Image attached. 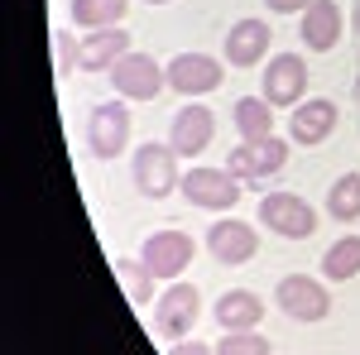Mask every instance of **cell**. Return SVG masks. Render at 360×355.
I'll return each instance as SVG.
<instances>
[{
  "label": "cell",
  "instance_id": "obj_1",
  "mask_svg": "<svg viewBox=\"0 0 360 355\" xmlns=\"http://www.w3.org/2000/svg\"><path fill=\"white\" fill-rule=\"evenodd\" d=\"M130 178H135V188L149 197V202H164L168 192L183 188V173H178V154H173V144H154V139H144L135 154H130Z\"/></svg>",
  "mask_w": 360,
  "mask_h": 355
},
{
  "label": "cell",
  "instance_id": "obj_2",
  "mask_svg": "<svg viewBox=\"0 0 360 355\" xmlns=\"http://www.w3.org/2000/svg\"><path fill=\"white\" fill-rule=\"evenodd\" d=\"M197 317H202V293H197V283L173 278L164 288V298L154 302V331H159L164 341H188L193 327H197Z\"/></svg>",
  "mask_w": 360,
  "mask_h": 355
},
{
  "label": "cell",
  "instance_id": "obj_3",
  "mask_svg": "<svg viewBox=\"0 0 360 355\" xmlns=\"http://www.w3.org/2000/svg\"><path fill=\"white\" fill-rule=\"evenodd\" d=\"M106 77H111V86H115V96H120V101H154V96L168 86V67L159 63V58L135 53V49H130V53L120 58Z\"/></svg>",
  "mask_w": 360,
  "mask_h": 355
},
{
  "label": "cell",
  "instance_id": "obj_4",
  "mask_svg": "<svg viewBox=\"0 0 360 355\" xmlns=\"http://www.w3.org/2000/svg\"><path fill=\"white\" fill-rule=\"evenodd\" d=\"M307 63L298 53H274L264 63V82H259V96L274 110H293L307 101Z\"/></svg>",
  "mask_w": 360,
  "mask_h": 355
},
{
  "label": "cell",
  "instance_id": "obj_5",
  "mask_svg": "<svg viewBox=\"0 0 360 355\" xmlns=\"http://www.w3.org/2000/svg\"><path fill=\"white\" fill-rule=\"evenodd\" d=\"M259 221H264V231H274L283 240H307L317 231V212L298 192H264L259 197Z\"/></svg>",
  "mask_w": 360,
  "mask_h": 355
},
{
  "label": "cell",
  "instance_id": "obj_6",
  "mask_svg": "<svg viewBox=\"0 0 360 355\" xmlns=\"http://www.w3.org/2000/svg\"><path fill=\"white\" fill-rule=\"evenodd\" d=\"M288 144H293V139H278V135H269V139H240V144L226 154V168H231L240 183L274 178L278 168L288 164Z\"/></svg>",
  "mask_w": 360,
  "mask_h": 355
},
{
  "label": "cell",
  "instance_id": "obj_7",
  "mask_svg": "<svg viewBox=\"0 0 360 355\" xmlns=\"http://www.w3.org/2000/svg\"><path fill=\"white\" fill-rule=\"evenodd\" d=\"M274 302H278V312H288L293 322H322V317L332 312L327 283L312 278V273H288V278H278Z\"/></svg>",
  "mask_w": 360,
  "mask_h": 355
},
{
  "label": "cell",
  "instance_id": "obj_8",
  "mask_svg": "<svg viewBox=\"0 0 360 355\" xmlns=\"http://www.w3.org/2000/svg\"><path fill=\"white\" fill-rule=\"evenodd\" d=\"M130 144V106L125 101H101L86 115V149L96 159H120Z\"/></svg>",
  "mask_w": 360,
  "mask_h": 355
},
{
  "label": "cell",
  "instance_id": "obj_9",
  "mask_svg": "<svg viewBox=\"0 0 360 355\" xmlns=\"http://www.w3.org/2000/svg\"><path fill=\"white\" fill-rule=\"evenodd\" d=\"M183 197L202 212H231L240 202V178L231 168H188L183 173Z\"/></svg>",
  "mask_w": 360,
  "mask_h": 355
},
{
  "label": "cell",
  "instance_id": "obj_10",
  "mask_svg": "<svg viewBox=\"0 0 360 355\" xmlns=\"http://www.w3.org/2000/svg\"><path fill=\"white\" fill-rule=\"evenodd\" d=\"M207 254L226 264V269H240L259 254V231L250 221H236V217H221L212 231H207Z\"/></svg>",
  "mask_w": 360,
  "mask_h": 355
},
{
  "label": "cell",
  "instance_id": "obj_11",
  "mask_svg": "<svg viewBox=\"0 0 360 355\" xmlns=\"http://www.w3.org/2000/svg\"><path fill=\"white\" fill-rule=\"evenodd\" d=\"M193 235L188 231H154L144 250H139V259H144V269L154 273V278H183V269L193 264Z\"/></svg>",
  "mask_w": 360,
  "mask_h": 355
},
{
  "label": "cell",
  "instance_id": "obj_12",
  "mask_svg": "<svg viewBox=\"0 0 360 355\" xmlns=\"http://www.w3.org/2000/svg\"><path fill=\"white\" fill-rule=\"evenodd\" d=\"M269 44H274L269 25L259 15H245V20H236V25L226 29L221 53L231 67H259V63H269Z\"/></svg>",
  "mask_w": 360,
  "mask_h": 355
},
{
  "label": "cell",
  "instance_id": "obj_13",
  "mask_svg": "<svg viewBox=\"0 0 360 355\" xmlns=\"http://www.w3.org/2000/svg\"><path fill=\"white\" fill-rule=\"evenodd\" d=\"M221 82H226L221 58H212V53H178L168 63V86L178 96H207V91H217Z\"/></svg>",
  "mask_w": 360,
  "mask_h": 355
},
{
  "label": "cell",
  "instance_id": "obj_14",
  "mask_svg": "<svg viewBox=\"0 0 360 355\" xmlns=\"http://www.w3.org/2000/svg\"><path fill=\"white\" fill-rule=\"evenodd\" d=\"M217 135V110L207 106H183L173 115V125H168V144H173V154H183V159H197V154H207V144Z\"/></svg>",
  "mask_w": 360,
  "mask_h": 355
},
{
  "label": "cell",
  "instance_id": "obj_15",
  "mask_svg": "<svg viewBox=\"0 0 360 355\" xmlns=\"http://www.w3.org/2000/svg\"><path fill=\"white\" fill-rule=\"evenodd\" d=\"M336 101H327V96H307L303 106H293V115H288V139L293 144H303V149H312V144H322V139L336 130Z\"/></svg>",
  "mask_w": 360,
  "mask_h": 355
},
{
  "label": "cell",
  "instance_id": "obj_16",
  "mask_svg": "<svg viewBox=\"0 0 360 355\" xmlns=\"http://www.w3.org/2000/svg\"><path fill=\"white\" fill-rule=\"evenodd\" d=\"M130 53V34L115 29H86V39H77V67L82 72H111L120 58Z\"/></svg>",
  "mask_w": 360,
  "mask_h": 355
},
{
  "label": "cell",
  "instance_id": "obj_17",
  "mask_svg": "<svg viewBox=\"0 0 360 355\" xmlns=\"http://www.w3.org/2000/svg\"><path fill=\"white\" fill-rule=\"evenodd\" d=\"M341 29H346L341 5H336V0H312V5L303 10L298 34H303V44L312 49V53H332L336 44H341Z\"/></svg>",
  "mask_w": 360,
  "mask_h": 355
},
{
  "label": "cell",
  "instance_id": "obj_18",
  "mask_svg": "<svg viewBox=\"0 0 360 355\" xmlns=\"http://www.w3.org/2000/svg\"><path fill=\"white\" fill-rule=\"evenodd\" d=\"M212 312H217V327L221 331H255L259 317H264V298L250 293V288H226Z\"/></svg>",
  "mask_w": 360,
  "mask_h": 355
},
{
  "label": "cell",
  "instance_id": "obj_19",
  "mask_svg": "<svg viewBox=\"0 0 360 355\" xmlns=\"http://www.w3.org/2000/svg\"><path fill=\"white\" fill-rule=\"evenodd\" d=\"M231 120H236L240 139H269L274 135V106L264 96H240L236 110H231Z\"/></svg>",
  "mask_w": 360,
  "mask_h": 355
},
{
  "label": "cell",
  "instance_id": "obj_20",
  "mask_svg": "<svg viewBox=\"0 0 360 355\" xmlns=\"http://www.w3.org/2000/svg\"><path fill=\"white\" fill-rule=\"evenodd\" d=\"M130 0H72V25L77 29H115L125 20Z\"/></svg>",
  "mask_w": 360,
  "mask_h": 355
},
{
  "label": "cell",
  "instance_id": "obj_21",
  "mask_svg": "<svg viewBox=\"0 0 360 355\" xmlns=\"http://www.w3.org/2000/svg\"><path fill=\"white\" fill-rule=\"evenodd\" d=\"M322 273L332 283H351L360 273V235H341L327 254H322Z\"/></svg>",
  "mask_w": 360,
  "mask_h": 355
},
{
  "label": "cell",
  "instance_id": "obj_22",
  "mask_svg": "<svg viewBox=\"0 0 360 355\" xmlns=\"http://www.w3.org/2000/svg\"><path fill=\"white\" fill-rule=\"evenodd\" d=\"M111 269H115L125 298L135 302V307H149V302H154V273L144 269V259H115Z\"/></svg>",
  "mask_w": 360,
  "mask_h": 355
},
{
  "label": "cell",
  "instance_id": "obj_23",
  "mask_svg": "<svg viewBox=\"0 0 360 355\" xmlns=\"http://www.w3.org/2000/svg\"><path fill=\"white\" fill-rule=\"evenodd\" d=\"M327 217L332 221H360V173H341L327 192Z\"/></svg>",
  "mask_w": 360,
  "mask_h": 355
},
{
  "label": "cell",
  "instance_id": "obj_24",
  "mask_svg": "<svg viewBox=\"0 0 360 355\" xmlns=\"http://www.w3.org/2000/svg\"><path fill=\"white\" fill-rule=\"evenodd\" d=\"M269 336L255 327V331H221V341H217V355H269Z\"/></svg>",
  "mask_w": 360,
  "mask_h": 355
},
{
  "label": "cell",
  "instance_id": "obj_25",
  "mask_svg": "<svg viewBox=\"0 0 360 355\" xmlns=\"http://www.w3.org/2000/svg\"><path fill=\"white\" fill-rule=\"evenodd\" d=\"M72 67H77V39H72L68 29H53V72L68 77Z\"/></svg>",
  "mask_w": 360,
  "mask_h": 355
},
{
  "label": "cell",
  "instance_id": "obj_26",
  "mask_svg": "<svg viewBox=\"0 0 360 355\" xmlns=\"http://www.w3.org/2000/svg\"><path fill=\"white\" fill-rule=\"evenodd\" d=\"M168 355H217V346H207V341H193V336H188V341H173Z\"/></svg>",
  "mask_w": 360,
  "mask_h": 355
},
{
  "label": "cell",
  "instance_id": "obj_27",
  "mask_svg": "<svg viewBox=\"0 0 360 355\" xmlns=\"http://www.w3.org/2000/svg\"><path fill=\"white\" fill-rule=\"evenodd\" d=\"M264 5H269L274 15H303V10L312 5V0H264Z\"/></svg>",
  "mask_w": 360,
  "mask_h": 355
},
{
  "label": "cell",
  "instance_id": "obj_28",
  "mask_svg": "<svg viewBox=\"0 0 360 355\" xmlns=\"http://www.w3.org/2000/svg\"><path fill=\"white\" fill-rule=\"evenodd\" d=\"M356 34H360V0H356Z\"/></svg>",
  "mask_w": 360,
  "mask_h": 355
},
{
  "label": "cell",
  "instance_id": "obj_29",
  "mask_svg": "<svg viewBox=\"0 0 360 355\" xmlns=\"http://www.w3.org/2000/svg\"><path fill=\"white\" fill-rule=\"evenodd\" d=\"M144 5H168V0H144Z\"/></svg>",
  "mask_w": 360,
  "mask_h": 355
},
{
  "label": "cell",
  "instance_id": "obj_30",
  "mask_svg": "<svg viewBox=\"0 0 360 355\" xmlns=\"http://www.w3.org/2000/svg\"><path fill=\"white\" fill-rule=\"evenodd\" d=\"M356 101H360V82H356Z\"/></svg>",
  "mask_w": 360,
  "mask_h": 355
}]
</instances>
